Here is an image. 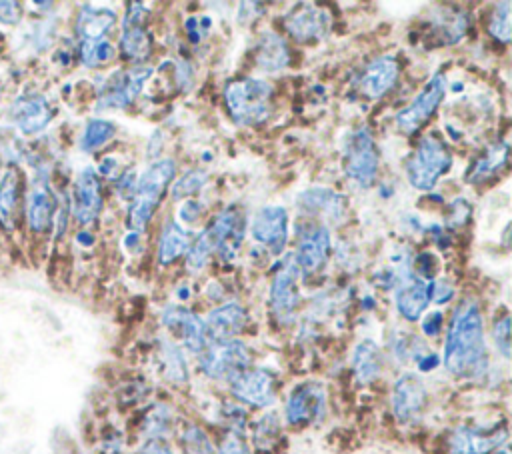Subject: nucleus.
<instances>
[{
	"mask_svg": "<svg viewBox=\"0 0 512 454\" xmlns=\"http://www.w3.org/2000/svg\"><path fill=\"white\" fill-rule=\"evenodd\" d=\"M444 94H446V78L442 72H436L420 90V94L404 110L396 114L398 130H402L404 134L418 132L428 122V118L436 112V108L444 100Z\"/></svg>",
	"mask_w": 512,
	"mask_h": 454,
	"instance_id": "obj_8",
	"label": "nucleus"
},
{
	"mask_svg": "<svg viewBox=\"0 0 512 454\" xmlns=\"http://www.w3.org/2000/svg\"><path fill=\"white\" fill-rule=\"evenodd\" d=\"M288 36L300 44L316 42L330 30V14L312 2H300L284 16Z\"/></svg>",
	"mask_w": 512,
	"mask_h": 454,
	"instance_id": "obj_12",
	"label": "nucleus"
},
{
	"mask_svg": "<svg viewBox=\"0 0 512 454\" xmlns=\"http://www.w3.org/2000/svg\"><path fill=\"white\" fill-rule=\"evenodd\" d=\"M176 174L172 158H160L152 162L136 182V192L128 208V224L134 232H140L152 220L166 186Z\"/></svg>",
	"mask_w": 512,
	"mask_h": 454,
	"instance_id": "obj_3",
	"label": "nucleus"
},
{
	"mask_svg": "<svg viewBox=\"0 0 512 454\" xmlns=\"http://www.w3.org/2000/svg\"><path fill=\"white\" fill-rule=\"evenodd\" d=\"M252 354L242 340L208 342L200 352V370L214 380H232L246 368H250Z\"/></svg>",
	"mask_w": 512,
	"mask_h": 454,
	"instance_id": "obj_5",
	"label": "nucleus"
},
{
	"mask_svg": "<svg viewBox=\"0 0 512 454\" xmlns=\"http://www.w3.org/2000/svg\"><path fill=\"white\" fill-rule=\"evenodd\" d=\"M472 216V206L466 198H456L448 204V214H446V226L448 228H462L470 222Z\"/></svg>",
	"mask_w": 512,
	"mask_h": 454,
	"instance_id": "obj_43",
	"label": "nucleus"
},
{
	"mask_svg": "<svg viewBox=\"0 0 512 454\" xmlns=\"http://www.w3.org/2000/svg\"><path fill=\"white\" fill-rule=\"evenodd\" d=\"M114 58V46L102 38L94 42H80V62L86 68H100Z\"/></svg>",
	"mask_w": 512,
	"mask_h": 454,
	"instance_id": "obj_37",
	"label": "nucleus"
},
{
	"mask_svg": "<svg viewBox=\"0 0 512 454\" xmlns=\"http://www.w3.org/2000/svg\"><path fill=\"white\" fill-rule=\"evenodd\" d=\"M452 166V154L442 138L426 134L406 160V178L416 190H432L442 174Z\"/></svg>",
	"mask_w": 512,
	"mask_h": 454,
	"instance_id": "obj_4",
	"label": "nucleus"
},
{
	"mask_svg": "<svg viewBox=\"0 0 512 454\" xmlns=\"http://www.w3.org/2000/svg\"><path fill=\"white\" fill-rule=\"evenodd\" d=\"M298 208L312 216H326L332 222L344 216L346 212V198L330 188L312 186L298 196Z\"/></svg>",
	"mask_w": 512,
	"mask_h": 454,
	"instance_id": "obj_24",
	"label": "nucleus"
},
{
	"mask_svg": "<svg viewBox=\"0 0 512 454\" xmlns=\"http://www.w3.org/2000/svg\"><path fill=\"white\" fill-rule=\"evenodd\" d=\"M56 198L50 190V186L42 180L38 184H34V188L28 194L26 200V220L32 232L36 234H44L56 216Z\"/></svg>",
	"mask_w": 512,
	"mask_h": 454,
	"instance_id": "obj_25",
	"label": "nucleus"
},
{
	"mask_svg": "<svg viewBox=\"0 0 512 454\" xmlns=\"http://www.w3.org/2000/svg\"><path fill=\"white\" fill-rule=\"evenodd\" d=\"M102 184L92 168H84L72 190V214L78 224H90L102 210Z\"/></svg>",
	"mask_w": 512,
	"mask_h": 454,
	"instance_id": "obj_21",
	"label": "nucleus"
},
{
	"mask_svg": "<svg viewBox=\"0 0 512 454\" xmlns=\"http://www.w3.org/2000/svg\"><path fill=\"white\" fill-rule=\"evenodd\" d=\"M222 416H224V422L228 424L230 432L242 434V430L246 426V412L238 404H224L222 406Z\"/></svg>",
	"mask_w": 512,
	"mask_h": 454,
	"instance_id": "obj_45",
	"label": "nucleus"
},
{
	"mask_svg": "<svg viewBox=\"0 0 512 454\" xmlns=\"http://www.w3.org/2000/svg\"><path fill=\"white\" fill-rule=\"evenodd\" d=\"M206 228L210 230L216 252L222 256V260H232L244 240V212L238 206H228Z\"/></svg>",
	"mask_w": 512,
	"mask_h": 454,
	"instance_id": "obj_19",
	"label": "nucleus"
},
{
	"mask_svg": "<svg viewBox=\"0 0 512 454\" xmlns=\"http://www.w3.org/2000/svg\"><path fill=\"white\" fill-rule=\"evenodd\" d=\"M442 324H444V316H442V312L434 310V312H430V314H426V316L422 318L420 328H422V332H424L426 336H432V338H434V336H438V334H440Z\"/></svg>",
	"mask_w": 512,
	"mask_h": 454,
	"instance_id": "obj_48",
	"label": "nucleus"
},
{
	"mask_svg": "<svg viewBox=\"0 0 512 454\" xmlns=\"http://www.w3.org/2000/svg\"><path fill=\"white\" fill-rule=\"evenodd\" d=\"M52 116H54V110L48 98L38 92H26L18 96L8 110L10 122L26 136L42 132L50 124Z\"/></svg>",
	"mask_w": 512,
	"mask_h": 454,
	"instance_id": "obj_15",
	"label": "nucleus"
},
{
	"mask_svg": "<svg viewBox=\"0 0 512 454\" xmlns=\"http://www.w3.org/2000/svg\"><path fill=\"white\" fill-rule=\"evenodd\" d=\"M492 338H494L496 350H498L504 358H510V316H508V314H502L500 318L494 320Z\"/></svg>",
	"mask_w": 512,
	"mask_h": 454,
	"instance_id": "obj_44",
	"label": "nucleus"
},
{
	"mask_svg": "<svg viewBox=\"0 0 512 454\" xmlns=\"http://www.w3.org/2000/svg\"><path fill=\"white\" fill-rule=\"evenodd\" d=\"M120 52L126 60L136 62L138 66L152 54V36L144 24H122L120 34Z\"/></svg>",
	"mask_w": 512,
	"mask_h": 454,
	"instance_id": "obj_31",
	"label": "nucleus"
},
{
	"mask_svg": "<svg viewBox=\"0 0 512 454\" xmlns=\"http://www.w3.org/2000/svg\"><path fill=\"white\" fill-rule=\"evenodd\" d=\"M88 232H80L78 234V242H82V244H92V236H86Z\"/></svg>",
	"mask_w": 512,
	"mask_h": 454,
	"instance_id": "obj_55",
	"label": "nucleus"
},
{
	"mask_svg": "<svg viewBox=\"0 0 512 454\" xmlns=\"http://www.w3.org/2000/svg\"><path fill=\"white\" fill-rule=\"evenodd\" d=\"M508 440V428L500 426H458L448 440L450 454H492Z\"/></svg>",
	"mask_w": 512,
	"mask_h": 454,
	"instance_id": "obj_10",
	"label": "nucleus"
},
{
	"mask_svg": "<svg viewBox=\"0 0 512 454\" xmlns=\"http://www.w3.org/2000/svg\"><path fill=\"white\" fill-rule=\"evenodd\" d=\"M180 442H182V448L186 454H216V448L210 442L208 434L196 424H188L182 430Z\"/></svg>",
	"mask_w": 512,
	"mask_h": 454,
	"instance_id": "obj_39",
	"label": "nucleus"
},
{
	"mask_svg": "<svg viewBox=\"0 0 512 454\" xmlns=\"http://www.w3.org/2000/svg\"><path fill=\"white\" fill-rule=\"evenodd\" d=\"M380 154L368 128H358L344 142V172L358 186L368 188L378 176Z\"/></svg>",
	"mask_w": 512,
	"mask_h": 454,
	"instance_id": "obj_6",
	"label": "nucleus"
},
{
	"mask_svg": "<svg viewBox=\"0 0 512 454\" xmlns=\"http://www.w3.org/2000/svg\"><path fill=\"white\" fill-rule=\"evenodd\" d=\"M160 360H162V372H164L166 380H170L172 384H184L188 380L186 360L176 344L162 342Z\"/></svg>",
	"mask_w": 512,
	"mask_h": 454,
	"instance_id": "obj_33",
	"label": "nucleus"
},
{
	"mask_svg": "<svg viewBox=\"0 0 512 454\" xmlns=\"http://www.w3.org/2000/svg\"><path fill=\"white\" fill-rule=\"evenodd\" d=\"M274 88L262 78H236L224 88V102L230 118L236 124L254 126L262 124L272 114Z\"/></svg>",
	"mask_w": 512,
	"mask_h": 454,
	"instance_id": "obj_2",
	"label": "nucleus"
},
{
	"mask_svg": "<svg viewBox=\"0 0 512 454\" xmlns=\"http://www.w3.org/2000/svg\"><path fill=\"white\" fill-rule=\"evenodd\" d=\"M116 190L122 198H134V192H136V180H134V174L132 172H124L118 182H116Z\"/></svg>",
	"mask_w": 512,
	"mask_h": 454,
	"instance_id": "obj_50",
	"label": "nucleus"
},
{
	"mask_svg": "<svg viewBox=\"0 0 512 454\" xmlns=\"http://www.w3.org/2000/svg\"><path fill=\"white\" fill-rule=\"evenodd\" d=\"M22 174L18 168H8L0 178V224L6 230L16 226V218L22 206Z\"/></svg>",
	"mask_w": 512,
	"mask_h": 454,
	"instance_id": "obj_29",
	"label": "nucleus"
},
{
	"mask_svg": "<svg viewBox=\"0 0 512 454\" xmlns=\"http://www.w3.org/2000/svg\"><path fill=\"white\" fill-rule=\"evenodd\" d=\"M116 22V12L110 8H100V6H92V4H84L78 10L76 16V36L82 42H94V40H102L108 30L114 26Z\"/></svg>",
	"mask_w": 512,
	"mask_h": 454,
	"instance_id": "obj_27",
	"label": "nucleus"
},
{
	"mask_svg": "<svg viewBox=\"0 0 512 454\" xmlns=\"http://www.w3.org/2000/svg\"><path fill=\"white\" fill-rule=\"evenodd\" d=\"M114 132H116V128L110 120H104V118L88 120V124L84 126V132L80 136V150L94 152V150L102 148L114 136Z\"/></svg>",
	"mask_w": 512,
	"mask_h": 454,
	"instance_id": "obj_34",
	"label": "nucleus"
},
{
	"mask_svg": "<svg viewBox=\"0 0 512 454\" xmlns=\"http://www.w3.org/2000/svg\"><path fill=\"white\" fill-rule=\"evenodd\" d=\"M354 378L360 384H372L374 380L380 378L382 374V366H384V358H382V350L374 340H360L354 350H352V360H350Z\"/></svg>",
	"mask_w": 512,
	"mask_h": 454,
	"instance_id": "obj_28",
	"label": "nucleus"
},
{
	"mask_svg": "<svg viewBox=\"0 0 512 454\" xmlns=\"http://www.w3.org/2000/svg\"><path fill=\"white\" fill-rule=\"evenodd\" d=\"M254 62L264 72H278L286 68L290 62L286 40L272 30L262 32L254 44Z\"/></svg>",
	"mask_w": 512,
	"mask_h": 454,
	"instance_id": "obj_26",
	"label": "nucleus"
},
{
	"mask_svg": "<svg viewBox=\"0 0 512 454\" xmlns=\"http://www.w3.org/2000/svg\"><path fill=\"white\" fill-rule=\"evenodd\" d=\"M212 252H216V244H214V238H212L210 230L204 228L188 246V252H186L188 254L186 256L188 270H192V272L202 270Z\"/></svg>",
	"mask_w": 512,
	"mask_h": 454,
	"instance_id": "obj_35",
	"label": "nucleus"
},
{
	"mask_svg": "<svg viewBox=\"0 0 512 454\" xmlns=\"http://www.w3.org/2000/svg\"><path fill=\"white\" fill-rule=\"evenodd\" d=\"M208 180V174L204 170H188L184 176H180L176 180V184L172 186L170 194L174 200H180V198H186V196H192L196 194L198 190H202V186L206 184Z\"/></svg>",
	"mask_w": 512,
	"mask_h": 454,
	"instance_id": "obj_40",
	"label": "nucleus"
},
{
	"mask_svg": "<svg viewBox=\"0 0 512 454\" xmlns=\"http://www.w3.org/2000/svg\"><path fill=\"white\" fill-rule=\"evenodd\" d=\"M160 322L164 328H168L176 338H180V342L194 354H200L206 344V328H204V320L194 314L192 310L184 308V306H166L160 314Z\"/></svg>",
	"mask_w": 512,
	"mask_h": 454,
	"instance_id": "obj_17",
	"label": "nucleus"
},
{
	"mask_svg": "<svg viewBox=\"0 0 512 454\" xmlns=\"http://www.w3.org/2000/svg\"><path fill=\"white\" fill-rule=\"evenodd\" d=\"M202 212V206L196 202V200H188L180 206L178 210V216L184 220V222H194Z\"/></svg>",
	"mask_w": 512,
	"mask_h": 454,
	"instance_id": "obj_52",
	"label": "nucleus"
},
{
	"mask_svg": "<svg viewBox=\"0 0 512 454\" xmlns=\"http://www.w3.org/2000/svg\"><path fill=\"white\" fill-rule=\"evenodd\" d=\"M326 414V388L316 380L298 384L284 406V418L290 426H310Z\"/></svg>",
	"mask_w": 512,
	"mask_h": 454,
	"instance_id": "obj_7",
	"label": "nucleus"
},
{
	"mask_svg": "<svg viewBox=\"0 0 512 454\" xmlns=\"http://www.w3.org/2000/svg\"><path fill=\"white\" fill-rule=\"evenodd\" d=\"M230 392L238 402L266 408L276 398V376L268 368H246L230 380Z\"/></svg>",
	"mask_w": 512,
	"mask_h": 454,
	"instance_id": "obj_11",
	"label": "nucleus"
},
{
	"mask_svg": "<svg viewBox=\"0 0 512 454\" xmlns=\"http://www.w3.org/2000/svg\"><path fill=\"white\" fill-rule=\"evenodd\" d=\"M470 26V16L466 10H452L450 18L448 14L442 16V20L438 22V32L444 44H456L468 30Z\"/></svg>",
	"mask_w": 512,
	"mask_h": 454,
	"instance_id": "obj_36",
	"label": "nucleus"
},
{
	"mask_svg": "<svg viewBox=\"0 0 512 454\" xmlns=\"http://www.w3.org/2000/svg\"><path fill=\"white\" fill-rule=\"evenodd\" d=\"M138 240H140V232H134V230H132V232L124 238V244H126L128 250H132V248L138 246Z\"/></svg>",
	"mask_w": 512,
	"mask_h": 454,
	"instance_id": "obj_54",
	"label": "nucleus"
},
{
	"mask_svg": "<svg viewBox=\"0 0 512 454\" xmlns=\"http://www.w3.org/2000/svg\"><path fill=\"white\" fill-rule=\"evenodd\" d=\"M278 422H276V416L274 414H266L262 416L256 426H254V434H252V440H254V446L260 448V450H268L272 448V444L276 442L278 438Z\"/></svg>",
	"mask_w": 512,
	"mask_h": 454,
	"instance_id": "obj_41",
	"label": "nucleus"
},
{
	"mask_svg": "<svg viewBox=\"0 0 512 454\" xmlns=\"http://www.w3.org/2000/svg\"><path fill=\"white\" fill-rule=\"evenodd\" d=\"M452 294H454V288H452L446 280L432 282V298H434L438 304H444L446 300H450Z\"/></svg>",
	"mask_w": 512,
	"mask_h": 454,
	"instance_id": "obj_51",
	"label": "nucleus"
},
{
	"mask_svg": "<svg viewBox=\"0 0 512 454\" xmlns=\"http://www.w3.org/2000/svg\"><path fill=\"white\" fill-rule=\"evenodd\" d=\"M248 324V314L244 306L236 302L222 304L214 310L208 312L204 320L206 328V338L208 342H222V340H232L236 334H240Z\"/></svg>",
	"mask_w": 512,
	"mask_h": 454,
	"instance_id": "obj_23",
	"label": "nucleus"
},
{
	"mask_svg": "<svg viewBox=\"0 0 512 454\" xmlns=\"http://www.w3.org/2000/svg\"><path fill=\"white\" fill-rule=\"evenodd\" d=\"M168 428H170V410L166 406H154L144 420V430L148 438H164Z\"/></svg>",
	"mask_w": 512,
	"mask_h": 454,
	"instance_id": "obj_42",
	"label": "nucleus"
},
{
	"mask_svg": "<svg viewBox=\"0 0 512 454\" xmlns=\"http://www.w3.org/2000/svg\"><path fill=\"white\" fill-rule=\"evenodd\" d=\"M400 76V64L392 56H380L374 62L366 66V70L360 76L358 90L364 98L376 100L384 94H388Z\"/></svg>",
	"mask_w": 512,
	"mask_h": 454,
	"instance_id": "obj_22",
	"label": "nucleus"
},
{
	"mask_svg": "<svg viewBox=\"0 0 512 454\" xmlns=\"http://www.w3.org/2000/svg\"><path fill=\"white\" fill-rule=\"evenodd\" d=\"M252 238L272 254H280L288 242V212L284 206L268 204L260 208L250 226Z\"/></svg>",
	"mask_w": 512,
	"mask_h": 454,
	"instance_id": "obj_16",
	"label": "nucleus"
},
{
	"mask_svg": "<svg viewBox=\"0 0 512 454\" xmlns=\"http://www.w3.org/2000/svg\"><path fill=\"white\" fill-rule=\"evenodd\" d=\"M496 454H508V448H506V446H502V448H498V450H496Z\"/></svg>",
	"mask_w": 512,
	"mask_h": 454,
	"instance_id": "obj_57",
	"label": "nucleus"
},
{
	"mask_svg": "<svg viewBox=\"0 0 512 454\" xmlns=\"http://www.w3.org/2000/svg\"><path fill=\"white\" fill-rule=\"evenodd\" d=\"M394 288V304L398 314L408 322L418 320L426 310L428 302L432 300V282H426L408 270L400 276Z\"/></svg>",
	"mask_w": 512,
	"mask_h": 454,
	"instance_id": "obj_20",
	"label": "nucleus"
},
{
	"mask_svg": "<svg viewBox=\"0 0 512 454\" xmlns=\"http://www.w3.org/2000/svg\"><path fill=\"white\" fill-rule=\"evenodd\" d=\"M138 454H174L164 438H146Z\"/></svg>",
	"mask_w": 512,
	"mask_h": 454,
	"instance_id": "obj_49",
	"label": "nucleus"
},
{
	"mask_svg": "<svg viewBox=\"0 0 512 454\" xmlns=\"http://www.w3.org/2000/svg\"><path fill=\"white\" fill-rule=\"evenodd\" d=\"M298 278L300 270L294 262V256H286L282 266L276 270L272 286H270V306L282 324H290L294 320L296 308L300 304V292H298Z\"/></svg>",
	"mask_w": 512,
	"mask_h": 454,
	"instance_id": "obj_9",
	"label": "nucleus"
},
{
	"mask_svg": "<svg viewBox=\"0 0 512 454\" xmlns=\"http://www.w3.org/2000/svg\"><path fill=\"white\" fill-rule=\"evenodd\" d=\"M438 356L436 354H430V352H426V354H422L418 360H416V366H418V370H422V372H428V370H432V368H436L438 366Z\"/></svg>",
	"mask_w": 512,
	"mask_h": 454,
	"instance_id": "obj_53",
	"label": "nucleus"
},
{
	"mask_svg": "<svg viewBox=\"0 0 512 454\" xmlns=\"http://www.w3.org/2000/svg\"><path fill=\"white\" fill-rule=\"evenodd\" d=\"M178 294H180L182 298H186V296H188V290H186V288H180V290H178Z\"/></svg>",
	"mask_w": 512,
	"mask_h": 454,
	"instance_id": "obj_56",
	"label": "nucleus"
},
{
	"mask_svg": "<svg viewBox=\"0 0 512 454\" xmlns=\"http://www.w3.org/2000/svg\"><path fill=\"white\" fill-rule=\"evenodd\" d=\"M190 242L192 240L188 232L176 220H168L162 226V234L158 238V262L162 266L172 264L174 260H178L182 254L188 252Z\"/></svg>",
	"mask_w": 512,
	"mask_h": 454,
	"instance_id": "obj_32",
	"label": "nucleus"
},
{
	"mask_svg": "<svg viewBox=\"0 0 512 454\" xmlns=\"http://www.w3.org/2000/svg\"><path fill=\"white\" fill-rule=\"evenodd\" d=\"M426 400H428V392L420 376L406 372L396 378L392 386L390 404H392V414L400 424L416 422L426 408Z\"/></svg>",
	"mask_w": 512,
	"mask_h": 454,
	"instance_id": "obj_13",
	"label": "nucleus"
},
{
	"mask_svg": "<svg viewBox=\"0 0 512 454\" xmlns=\"http://www.w3.org/2000/svg\"><path fill=\"white\" fill-rule=\"evenodd\" d=\"M506 162H508V144L496 142L476 158V162L468 168L464 180L470 184H480L492 178L494 174H498L506 166Z\"/></svg>",
	"mask_w": 512,
	"mask_h": 454,
	"instance_id": "obj_30",
	"label": "nucleus"
},
{
	"mask_svg": "<svg viewBox=\"0 0 512 454\" xmlns=\"http://www.w3.org/2000/svg\"><path fill=\"white\" fill-rule=\"evenodd\" d=\"M300 274L310 276L318 272L330 256V232L326 226H306L298 236L296 252L292 254Z\"/></svg>",
	"mask_w": 512,
	"mask_h": 454,
	"instance_id": "obj_18",
	"label": "nucleus"
},
{
	"mask_svg": "<svg viewBox=\"0 0 512 454\" xmlns=\"http://www.w3.org/2000/svg\"><path fill=\"white\" fill-rule=\"evenodd\" d=\"M218 454H250L246 442L242 440V434L236 432H228L218 448Z\"/></svg>",
	"mask_w": 512,
	"mask_h": 454,
	"instance_id": "obj_46",
	"label": "nucleus"
},
{
	"mask_svg": "<svg viewBox=\"0 0 512 454\" xmlns=\"http://www.w3.org/2000/svg\"><path fill=\"white\" fill-rule=\"evenodd\" d=\"M510 2H498L488 18V32L502 44H508L512 38V20H510Z\"/></svg>",
	"mask_w": 512,
	"mask_h": 454,
	"instance_id": "obj_38",
	"label": "nucleus"
},
{
	"mask_svg": "<svg viewBox=\"0 0 512 454\" xmlns=\"http://www.w3.org/2000/svg\"><path fill=\"white\" fill-rule=\"evenodd\" d=\"M446 370L456 378H480L488 368L482 312L476 300H462L450 320L444 358Z\"/></svg>",
	"mask_w": 512,
	"mask_h": 454,
	"instance_id": "obj_1",
	"label": "nucleus"
},
{
	"mask_svg": "<svg viewBox=\"0 0 512 454\" xmlns=\"http://www.w3.org/2000/svg\"><path fill=\"white\" fill-rule=\"evenodd\" d=\"M150 74L152 68L148 66H134L126 72H114L100 88L98 108H126L140 94Z\"/></svg>",
	"mask_w": 512,
	"mask_h": 454,
	"instance_id": "obj_14",
	"label": "nucleus"
},
{
	"mask_svg": "<svg viewBox=\"0 0 512 454\" xmlns=\"http://www.w3.org/2000/svg\"><path fill=\"white\" fill-rule=\"evenodd\" d=\"M22 20V6L18 2H0V22L16 26Z\"/></svg>",
	"mask_w": 512,
	"mask_h": 454,
	"instance_id": "obj_47",
	"label": "nucleus"
}]
</instances>
